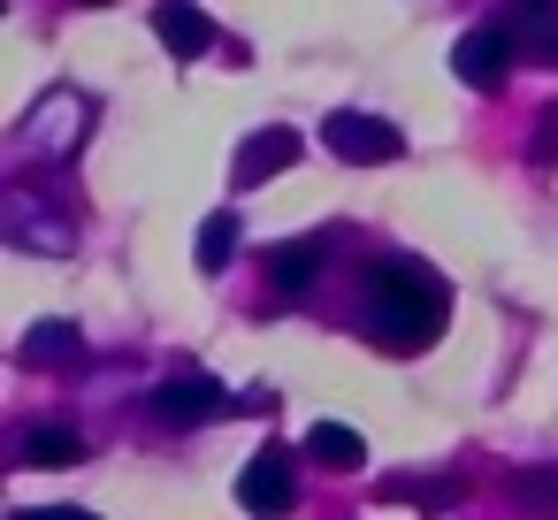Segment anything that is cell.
Segmentation results:
<instances>
[{"label":"cell","mask_w":558,"mask_h":520,"mask_svg":"<svg viewBox=\"0 0 558 520\" xmlns=\"http://www.w3.org/2000/svg\"><path fill=\"white\" fill-rule=\"evenodd\" d=\"M512 47H535V55H558V9H497L489 16Z\"/></svg>","instance_id":"cell-12"},{"label":"cell","mask_w":558,"mask_h":520,"mask_svg":"<svg viewBox=\"0 0 558 520\" xmlns=\"http://www.w3.org/2000/svg\"><path fill=\"white\" fill-rule=\"evenodd\" d=\"M230 253H238V215L222 207V215H207V222H199V268H207V276H222V268H230Z\"/></svg>","instance_id":"cell-13"},{"label":"cell","mask_w":558,"mask_h":520,"mask_svg":"<svg viewBox=\"0 0 558 520\" xmlns=\"http://www.w3.org/2000/svg\"><path fill=\"white\" fill-rule=\"evenodd\" d=\"M512 497H520V512H558V467H527V474H512Z\"/></svg>","instance_id":"cell-15"},{"label":"cell","mask_w":558,"mask_h":520,"mask_svg":"<svg viewBox=\"0 0 558 520\" xmlns=\"http://www.w3.org/2000/svg\"><path fill=\"white\" fill-rule=\"evenodd\" d=\"M0 230H9L24 253H70V245H77V222H70V215H39L32 192H9V207H0Z\"/></svg>","instance_id":"cell-6"},{"label":"cell","mask_w":558,"mask_h":520,"mask_svg":"<svg viewBox=\"0 0 558 520\" xmlns=\"http://www.w3.org/2000/svg\"><path fill=\"white\" fill-rule=\"evenodd\" d=\"M24 360H77V322H39L24 337Z\"/></svg>","instance_id":"cell-14"},{"label":"cell","mask_w":558,"mask_h":520,"mask_svg":"<svg viewBox=\"0 0 558 520\" xmlns=\"http://www.w3.org/2000/svg\"><path fill=\"white\" fill-rule=\"evenodd\" d=\"M299 154H306V138H299V131H283V123L253 131V138L238 146V192H260V184H268V177H283Z\"/></svg>","instance_id":"cell-7"},{"label":"cell","mask_w":558,"mask_h":520,"mask_svg":"<svg viewBox=\"0 0 558 520\" xmlns=\"http://www.w3.org/2000/svg\"><path fill=\"white\" fill-rule=\"evenodd\" d=\"M505 62H512V39H505L497 24H474V32H459V47H451V70H459V85H474V93H497V85H505Z\"/></svg>","instance_id":"cell-5"},{"label":"cell","mask_w":558,"mask_h":520,"mask_svg":"<svg viewBox=\"0 0 558 520\" xmlns=\"http://www.w3.org/2000/svg\"><path fill=\"white\" fill-rule=\"evenodd\" d=\"M550 154H558V100L535 116V138H527V161H550Z\"/></svg>","instance_id":"cell-17"},{"label":"cell","mask_w":558,"mask_h":520,"mask_svg":"<svg viewBox=\"0 0 558 520\" xmlns=\"http://www.w3.org/2000/svg\"><path fill=\"white\" fill-rule=\"evenodd\" d=\"M154 39H161L177 62H192V55L215 47V24H207L199 9H177V0H169V9H154Z\"/></svg>","instance_id":"cell-11"},{"label":"cell","mask_w":558,"mask_h":520,"mask_svg":"<svg viewBox=\"0 0 558 520\" xmlns=\"http://www.w3.org/2000/svg\"><path fill=\"white\" fill-rule=\"evenodd\" d=\"M291 497H299V482H291V451H283V444H260V451L245 459V474H238V505H245L253 520H283Z\"/></svg>","instance_id":"cell-4"},{"label":"cell","mask_w":558,"mask_h":520,"mask_svg":"<svg viewBox=\"0 0 558 520\" xmlns=\"http://www.w3.org/2000/svg\"><path fill=\"white\" fill-rule=\"evenodd\" d=\"M360 314H367V337H375L383 352H421V344H436L444 322H451V283H444L428 261H413V253H383V261L367 268Z\"/></svg>","instance_id":"cell-1"},{"label":"cell","mask_w":558,"mask_h":520,"mask_svg":"<svg viewBox=\"0 0 558 520\" xmlns=\"http://www.w3.org/2000/svg\"><path fill=\"white\" fill-rule=\"evenodd\" d=\"M314 276H322V238H283V245H268V291H276V299H299Z\"/></svg>","instance_id":"cell-8"},{"label":"cell","mask_w":558,"mask_h":520,"mask_svg":"<svg viewBox=\"0 0 558 520\" xmlns=\"http://www.w3.org/2000/svg\"><path fill=\"white\" fill-rule=\"evenodd\" d=\"M322 146H329L337 161H398V154H405V131L383 123V116H367V108H337V116L322 123Z\"/></svg>","instance_id":"cell-3"},{"label":"cell","mask_w":558,"mask_h":520,"mask_svg":"<svg viewBox=\"0 0 558 520\" xmlns=\"http://www.w3.org/2000/svg\"><path fill=\"white\" fill-rule=\"evenodd\" d=\"M9 520H100V512H85V505H16Z\"/></svg>","instance_id":"cell-18"},{"label":"cell","mask_w":558,"mask_h":520,"mask_svg":"<svg viewBox=\"0 0 558 520\" xmlns=\"http://www.w3.org/2000/svg\"><path fill=\"white\" fill-rule=\"evenodd\" d=\"M146 406H154V421H169V428H199V421H215L230 398H222V383H215L207 367H169Z\"/></svg>","instance_id":"cell-2"},{"label":"cell","mask_w":558,"mask_h":520,"mask_svg":"<svg viewBox=\"0 0 558 520\" xmlns=\"http://www.w3.org/2000/svg\"><path fill=\"white\" fill-rule=\"evenodd\" d=\"M16 459H24V467H77V459H85V436H77L70 421H32L24 444H16Z\"/></svg>","instance_id":"cell-9"},{"label":"cell","mask_w":558,"mask_h":520,"mask_svg":"<svg viewBox=\"0 0 558 520\" xmlns=\"http://www.w3.org/2000/svg\"><path fill=\"white\" fill-rule=\"evenodd\" d=\"M398 497H405V505H428V512H444V505L459 497V474H428V482H398Z\"/></svg>","instance_id":"cell-16"},{"label":"cell","mask_w":558,"mask_h":520,"mask_svg":"<svg viewBox=\"0 0 558 520\" xmlns=\"http://www.w3.org/2000/svg\"><path fill=\"white\" fill-rule=\"evenodd\" d=\"M306 459L329 467V474H352V467H367V436L344 428V421H314L306 428Z\"/></svg>","instance_id":"cell-10"}]
</instances>
